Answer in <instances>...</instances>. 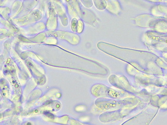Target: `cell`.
Masks as SVG:
<instances>
[{"label": "cell", "instance_id": "obj_1", "mask_svg": "<svg viewBox=\"0 0 167 125\" xmlns=\"http://www.w3.org/2000/svg\"><path fill=\"white\" fill-rule=\"evenodd\" d=\"M76 26V23L75 21H73L72 22V27L73 30H74V28H75Z\"/></svg>", "mask_w": 167, "mask_h": 125}]
</instances>
